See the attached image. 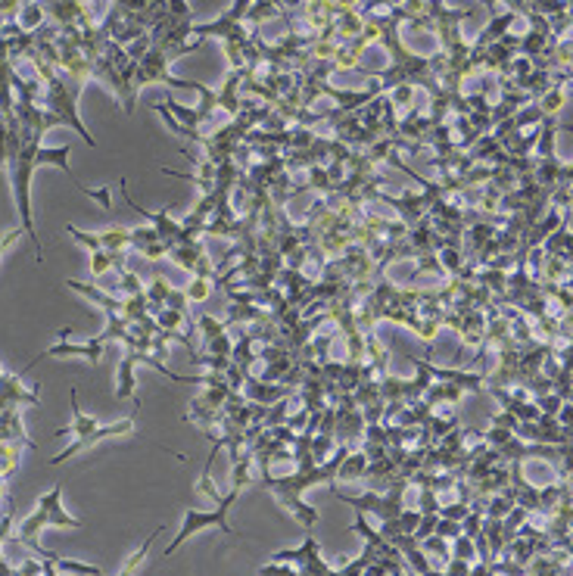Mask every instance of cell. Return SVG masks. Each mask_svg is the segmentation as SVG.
<instances>
[{
	"mask_svg": "<svg viewBox=\"0 0 573 576\" xmlns=\"http://www.w3.org/2000/svg\"><path fill=\"white\" fill-rule=\"evenodd\" d=\"M72 414H75V421H72V427H69V430L75 433V443L69 446L62 455H57V458H53V464L75 458V455H78V452H84V448H93V446L100 443V439H106V436H119V433H128L131 427H135V421H122V424H97L93 417H84L81 405L75 402V393H72Z\"/></svg>",
	"mask_w": 573,
	"mask_h": 576,
	"instance_id": "1",
	"label": "cell"
},
{
	"mask_svg": "<svg viewBox=\"0 0 573 576\" xmlns=\"http://www.w3.org/2000/svg\"><path fill=\"white\" fill-rule=\"evenodd\" d=\"M237 495H240V486L234 483V489L225 495V499H218V508L215 511H187L184 514V526H181V533H178V539L169 546L166 555H175L178 546L187 539V536H193V533H200V530H206V526H218V530H225V533H231V526H227V508H231L234 502H237Z\"/></svg>",
	"mask_w": 573,
	"mask_h": 576,
	"instance_id": "2",
	"label": "cell"
},
{
	"mask_svg": "<svg viewBox=\"0 0 573 576\" xmlns=\"http://www.w3.org/2000/svg\"><path fill=\"white\" fill-rule=\"evenodd\" d=\"M59 495H62V489H50V492L44 495L41 502H38V511L31 514L28 520H22V530H19V539L25 542V546H35V533L38 530H44L47 524H53V526H81L75 517H69L66 511L59 508Z\"/></svg>",
	"mask_w": 573,
	"mask_h": 576,
	"instance_id": "3",
	"label": "cell"
},
{
	"mask_svg": "<svg viewBox=\"0 0 573 576\" xmlns=\"http://www.w3.org/2000/svg\"><path fill=\"white\" fill-rule=\"evenodd\" d=\"M13 240H16V231H13V234H6V237H4V240H0V259H4V249H6V247H10V243H13Z\"/></svg>",
	"mask_w": 573,
	"mask_h": 576,
	"instance_id": "4",
	"label": "cell"
}]
</instances>
